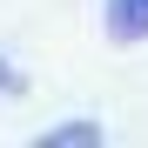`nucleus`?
I'll use <instances>...</instances> for the list:
<instances>
[{
    "label": "nucleus",
    "mask_w": 148,
    "mask_h": 148,
    "mask_svg": "<svg viewBox=\"0 0 148 148\" xmlns=\"http://www.w3.org/2000/svg\"><path fill=\"white\" fill-rule=\"evenodd\" d=\"M40 141H47V148H67V141H74V148H94V141H101V128H94V121H74V128H47Z\"/></svg>",
    "instance_id": "nucleus-2"
},
{
    "label": "nucleus",
    "mask_w": 148,
    "mask_h": 148,
    "mask_svg": "<svg viewBox=\"0 0 148 148\" xmlns=\"http://www.w3.org/2000/svg\"><path fill=\"white\" fill-rule=\"evenodd\" d=\"M108 40H121V47H128V40H148V0H108Z\"/></svg>",
    "instance_id": "nucleus-1"
}]
</instances>
